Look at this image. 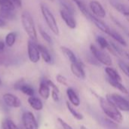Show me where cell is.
I'll use <instances>...</instances> for the list:
<instances>
[{"mask_svg": "<svg viewBox=\"0 0 129 129\" xmlns=\"http://www.w3.org/2000/svg\"><path fill=\"white\" fill-rule=\"evenodd\" d=\"M99 102L101 107L105 115L108 116L111 120L116 123H122L123 122V116L120 112V110L110 100L107 98L99 97Z\"/></svg>", "mask_w": 129, "mask_h": 129, "instance_id": "cell-1", "label": "cell"}, {"mask_svg": "<svg viewBox=\"0 0 129 129\" xmlns=\"http://www.w3.org/2000/svg\"><path fill=\"white\" fill-rule=\"evenodd\" d=\"M21 23L22 26L26 33L27 36L33 41L37 40V33L36 30L35 23L33 17L28 11H23L21 14Z\"/></svg>", "mask_w": 129, "mask_h": 129, "instance_id": "cell-2", "label": "cell"}, {"mask_svg": "<svg viewBox=\"0 0 129 129\" xmlns=\"http://www.w3.org/2000/svg\"><path fill=\"white\" fill-rule=\"evenodd\" d=\"M40 8H41V12L42 14V16L47 25L48 26L49 29L55 35L58 36L60 33V30H59V27H58V25H57V23L54 16L53 15L51 11L48 9V8H47L45 5L42 4Z\"/></svg>", "mask_w": 129, "mask_h": 129, "instance_id": "cell-3", "label": "cell"}, {"mask_svg": "<svg viewBox=\"0 0 129 129\" xmlns=\"http://www.w3.org/2000/svg\"><path fill=\"white\" fill-rule=\"evenodd\" d=\"M90 50L93 57L99 62L105 66L112 65V59L110 56L103 49L97 47L94 44L90 45Z\"/></svg>", "mask_w": 129, "mask_h": 129, "instance_id": "cell-4", "label": "cell"}, {"mask_svg": "<svg viewBox=\"0 0 129 129\" xmlns=\"http://www.w3.org/2000/svg\"><path fill=\"white\" fill-rule=\"evenodd\" d=\"M106 98L112 102L120 111L129 112V101L125 97L117 94H107Z\"/></svg>", "mask_w": 129, "mask_h": 129, "instance_id": "cell-5", "label": "cell"}, {"mask_svg": "<svg viewBox=\"0 0 129 129\" xmlns=\"http://www.w3.org/2000/svg\"><path fill=\"white\" fill-rule=\"evenodd\" d=\"M27 53L28 57L30 62L33 63H36L40 59V52L38 48V45H36L34 41L32 40H29L27 43Z\"/></svg>", "mask_w": 129, "mask_h": 129, "instance_id": "cell-6", "label": "cell"}, {"mask_svg": "<svg viewBox=\"0 0 129 129\" xmlns=\"http://www.w3.org/2000/svg\"><path fill=\"white\" fill-rule=\"evenodd\" d=\"M60 14L61 18L63 19V21L65 22V24L69 28L72 30L76 29L77 23L74 17V13L62 8L60 11Z\"/></svg>", "mask_w": 129, "mask_h": 129, "instance_id": "cell-7", "label": "cell"}, {"mask_svg": "<svg viewBox=\"0 0 129 129\" xmlns=\"http://www.w3.org/2000/svg\"><path fill=\"white\" fill-rule=\"evenodd\" d=\"M22 119L25 129H39L38 123L33 113L25 112L23 114Z\"/></svg>", "mask_w": 129, "mask_h": 129, "instance_id": "cell-8", "label": "cell"}, {"mask_svg": "<svg viewBox=\"0 0 129 129\" xmlns=\"http://www.w3.org/2000/svg\"><path fill=\"white\" fill-rule=\"evenodd\" d=\"M89 8L91 12L96 17L99 18H104L106 17V11L103 5L97 0L91 1L89 3Z\"/></svg>", "mask_w": 129, "mask_h": 129, "instance_id": "cell-9", "label": "cell"}, {"mask_svg": "<svg viewBox=\"0 0 129 129\" xmlns=\"http://www.w3.org/2000/svg\"><path fill=\"white\" fill-rule=\"evenodd\" d=\"M85 65L82 61H78L76 62L71 63L70 65V69L72 73L79 79H85L86 77V74L85 71Z\"/></svg>", "mask_w": 129, "mask_h": 129, "instance_id": "cell-10", "label": "cell"}, {"mask_svg": "<svg viewBox=\"0 0 129 129\" xmlns=\"http://www.w3.org/2000/svg\"><path fill=\"white\" fill-rule=\"evenodd\" d=\"M3 100L5 102V103L9 106V107H12V108H19L21 106V101L20 100L16 97L15 95L12 94H5L3 95Z\"/></svg>", "mask_w": 129, "mask_h": 129, "instance_id": "cell-11", "label": "cell"}, {"mask_svg": "<svg viewBox=\"0 0 129 129\" xmlns=\"http://www.w3.org/2000/svg\"><path fill=\"white\" fill-rule=\"evenodd\" d=\"M89 21H91L100 30H101L102 32H104V33H106L107 35L109 34V33H110V31L111 29L109 27V26L106 23H104L101 20V18H99V17L94 16V14H92V16L91 17V18H90Z\"/></svg>", "mask_w": 129, "mask_h": 129, "instance_id": "cell-12", "label": "cell"}, {"mask_svg": "<svg viewBox=\"0 0 129 129\" xmlns=\"http://www.w3.org/2000/svg\"><path fill=\"white\" fill-rule=\"evenodd\" d=\"M67 97L70 100V103L73 106H79L80 105V99L73 88H71V87L67 88Z\"/></svg>", "mask_w": 129, "mask_h": 129, "instance_id": "cell-13", "label": "cell"}, {"mask_svg": "<svg viewBox=\"0 0 129 129\" xmlns=\"http://www.w3.org/2000/svg\"><path fill=\"white\" fill-rule=\"evenodd\" d=\"M39 94L45 100L48 99L50 96V87L48 86L45 79L42 80L40 82L39 87Z\"/></svg>", "mask_w": 129, "mask_h": 129, "instance_id": "cell-14", "label": "cell"}, {"mask_svg": "<svg viewBox=\"0 0 129 129\" xmlns=\"http://www.w3.org/2000/svg\"><path fill=\"white\" fill-rule=\"evenodd\" d=\"M71 1H73V2L76 4V5L78 7L79 10L82 12V14L88 20H90V18H91V17L92 16L93 14H92L91 12L89 11V10L87 8L86 5H85V3H84L83 2H82L81 0H71Z\"/></svg>", "mask_w": 129, "mask_h": 129, "instance_id": "cell-15", "label": "cell"}, {"mask_svg": "<svg viewBox=\"0 0 129 129\" xmlns=\"http://www.w3.org/2000/svg\"><path fill=\"white\" fill-rule=\"evenodd\" d=\"M28 103L29 104V106L33 109H35L36 111L42 110V108H43V103H42V100L39 98L35 97L33 96L29 97V98H28Z\"/></svg>", "mask_w": 129, "mask_h": 129, "instance_id": "cell-16", "label": "cell"}, {"mask_svg": "<svg viewBox=\"0 0 129 129\" xmlns=\"http://www.w3.org/2000/svg\"><path fill=\"white\" fill-rule=\"evenodd\" d=\"M107 81H108V83L112 87H113L114 88L117 89L120 92H122V93H123L125 94H129L128 89L122 84V81H116V80H113V79H111V78H107Z\"/></svg>", "mask_w": 129, "mask_h": 129, "instance_id": "cell-17", "label": "cell"}, {"mask_svg": "<svg viewBox=\"0 0 129 129\" xmlns=\"http://www.w3.org/2000/svg\"><path fill=\"white\" fill-rule=\"evenodd\" d=\"M60 49H61V52L64 55V56L71 62V63H73V62H76L78 61V59L76 58L75 53L69 48L66 47V46H60Z\"/></svg>", "mask_w": 129, "mask_h": 129, "instance_id": "cell-18", "label": "cell"}, {"mask_svg": "<svg viewBox=\"0 0 129 129\" xmlns=\"http://www.w3.org/2000/svg\"><path fill=\"white\" fill-rule=\"evenodd\" d=\"M108 36H110V37H112L115 41H116L118 43H119L120 45L123 46H127V42L125 40V38L118 32L113 30H110Z\"/></svg>", "mask_w": 129, "mask_h": 129, "instance_id": "cell-19", "label": "cell"}, {"mask_svg": "<svg viewBox=\"0 0 129 129\" xmlns=\"http://www.w3.org/2000/svg\"><path fill=\"white\" fill-rule=\"evenodd\" d=\"M38 48H39V52H40V56H42V58L45 61V62L51 63L52 58H51V56L50 52L46 49V47H45L42 45H38Z\"/></svg>", "mask_w": 129, "mask_h": 129, "instance_id": "cell-20", "label": "cell"}, {"mask_svg": "<svg viewBox=\"0 0 129 129\" xmlns=\"http://www.w3.org/2000/svg\"><path fill=\"white\" fill-rule=\"evenodd\" d=\"M105 72L107 75V77L109 78L116 80V81H122V77L118 73V71L116 69H114L113 68H111L110 66H107V68H105Z\"/></svg>", "mask_w": 129, "mask_h": 129, "instance_id": "cell-21", "label": "cell"}, {"mask_svg": "<svg viewBox=\"0 0 129 129\" xmlns=\"http://www.w3.org/2000/svg\"><path fill=\"white\" fill-rule=\"evenodd\" d=\"M14 8V5L10 0H0V10L13 11Z\"/></svg>", "mask_w": 129, "mask_h": 129, "instance_id": "cell-22", "label": "cell"}, {"mask_svg": "<svg viewBox=\"0 0 129 129\" xmlns=\"http://www.w3.org/2000/svg\"><path fill=\"white\" fill-rule=\"evenodd\" d=\"M17 33L15 32H10L5 36V45L8 47L13 46L16 41Z\"/></svg>", "mask_w": 129, "mask_h": 129, "instance_id": "cell-23", "label": "cell"}, {"mask_svg": "<svg viewBox=\"0 0 129 129\" xmlns=\"http://www.w3.org/2000/svg\"><path fill=\"white\" fill-rule=\"evenodd\" d=\"M19 90H20L22 93H23L24 94H26V95H27L29 97H32L35 94V91H34L33 88L31 86H29L28 84H26L24 83L20 87Z\"/></svg>", "mask_w": 129, "mask_h": 129, "instance_id": "cell-24", "label": "cell"}, {"mask_svg": "<svg viewBox=\"0 0 129 129\" xmlns=\"http://www.w3.org/2000/svg\"><path fill=\"white\" fill-rule=\"evenodd\" d=\"M66 105H67V109H68V110L70 111V113L72 114V116L76 119H77V120H82L83 119V116L81 114V113H79L73 106H72V105H71V103H69L68 101L66 103Z\"/></svg>", "mask_w": 129, "mask_h": 129, "instance_id": "cell-25", "label": "cell"}, {"mask_svg": "<svg viewBox=\"0 0 129 129\" xmlns=\"http://www.w3.org/2000/svg\"><path fill=\"white\" fill-rule=\"evenodd\" d=\"M2 129H18L17 126L14 124L13 121L9 119H5L2 122Z\"/></svg>", "mask_w": 129, "mask_h": 129, "instance_id": "cell-26", "label": "cell"}, {"mask_svg": "<svg viewBox=\"0 0 129 129\" xmlns=\"http://www.w3.org/2000/svg\"><path fill=\"white\" fill-rule=\"evenodd\" d=\"M97 40V43H98L100 48L103 49H107L110 46V42H108L104 36H98L96 39Z\"/></svg>", "mask_w": 129, "mask_h": 129, "instance_id": "cell-27", "label": "cell"}, {"mask_svg": "<svg viewBox=\"0 0 129 129\" xmlns=\"http://www.w3.org/2000/svg\"><path fill=\"white\" fill-rule=\"evenodd\" d=\"M112 5L114 7V8L116 10H117L119 12H120L121 14H123L124 12L129 11V8H128L126 5L122 4V3H119V2H113V3H112Z\"/></svg>", "mask_w": 129, "mask_h": 129, "instance_id": "cell-28", "label": "cell"}, {"mask_svg": "<svg viewBox=\"0 0 129 129\" xmlns=\"http://www.w3.org/2000/svg\"><path fill=\"white\" fill-rule=\"evenodd\" d=\"M39 32H40V34H41L42 37L43 38V40H44L45 42H47V43H48V44H50V45H51V44L53 43L52 38L51 37V36H50L45 30H44L42 28L39 27Z\"/></svg>", "mask_w": 129, "mask_h": 129, "instance_id": "cell-29", "label": "cell"}, {"mask_svg": "<svg viewBox=\"0 0 129 129\" xmlns=\"http://www.w3.org/2000/svg\"><path fill=\"white\" fill-rule=\"evenodd\" d=\"M0 17L4 18V19H8V20H11L14 17V14L13 11H2L0 10Z\"/></svg>", "mask_w": 129, "mask_h": 129, "instance_id": "cell-30", "label": "cell"}, {"mask_svg": "<svg viewBox=\"0 0 129 129\" xmlns=\"http://www.w3.org/2000/svg\"><path fill=\"white\" fill-rule=\"evenodd\" d=\"M119 68L122 70V71L126 75V76H128L129 78V66L126 64V63H125V62H122V61H120L119 62Z\"/></svg>", "mask_w": 129, "mask_h": 129, "instance_id": "cell-31", "label": "cell"}, {"mask_svg": "<svg viewBox=\"0 0 129 129\" xmlns=\"http://www.w3.org/2000/svg\"><path fill=\"white\" fill-rule=\"evenodd\" d=\"M56 80H57V81L59 84H62V85H63V86H66V87L68 86L67 80V78H66L63 75H60V74L57 75V76H56Z\"/></svg>", "mask_w": 129, "mask_h": 129, "instance_id": "cell-32", "label": "cell"}, {"mask_svg": "<svg viewBox=\"0 0 129 129\" xmlns=\"http://www.w3.org/2000/svg\"><path fill=\"white\" fill-rule=\"evenodd\" d=\"M57 121H58V122L60 124V125L62 126V128L63 129H73L70 125H68L65 121H63L62 119L58 118V119H57Z\"/></svg>", "mask_w": 129, "mask_h": 129, "instance_id": "cell-33", "label": "cell"}, {"mask_svg": "<svg viewBox=\"0 0 129 129\" xmlns=\"http://www.w3.org/2000/svg\"><path fill=\"white\" fill-rule=\"evenodd\" d=\"M51 97L54 102H58L60 98H59V92L55 91L54 90H51Z\"/></svg>", "mask_w": 129, "mask_h": 129, "instance_id": "cell-34", "label": "cell"}, {"mask_svg": "<svg viewBox=\"0 0 129 129\" xmlns=\"http://www.w3.org/2000/svg\"><path fill=\"white\" fill-rule=\"evenodd\" d=\"M46 81H47V83H48V86L50 87V88H51L52 90H55V91H57V92H59L60 93V90H59V88L51 81V80H46Z\"/></svg>", "mask_w": 129, "mask_h": 129, "instance_id": "cell-35", "label": "cell"}, {"mask_svg": "<svg viewBox=\"0 0 129 129\" xmlns=\"http://www.w3.org/2000/svg\"><path fill=\"white\" fill-rule=\"evenodd\" d=\"M14 5L15 7H17V8H21L22 6V2L21 0H10Z\"/></svg>", "mask_w": 129, "mask_h": 129, "instance_id": "cell-36", "label": "cell"}, {"mask_svg": "<svg viewBox=\"0 0 129 129\" xmlns=\"http://www.w3.org/2000/svg\"><path fill=\"white\" fill-rule=\"evenodd\" d=\"M5 46V43L4 42H2V40H0V54L4 52Z\"/></svg>", "mask_w": 129, "mask_h": 129, "instance_id": "cell-37", "label": "cell"}, {"mask_svg": "<svg viewBox=\"0 0 129 129\" xmlns=\"http://www.w3.org/2000/svg\"><path fill=\"white\" fill-rule=\"evenodd\" d=\"M5 25H6L5 21L3 20V18H2V17H0V27H4Z\"/></svg>", "mask_w": 129, "mask_h": 129, "instance_id": "cell-38", "label": "cell"}, {"mask_svg": "<svg viewBox=\"0 0 129 129\" xmlns=\"http://www.w3.org/2000/svg\"><path fill=\"white\" fill-rule=\"evenodd\" d=\"M122 14L124 15V17H125V19H126V20H127V21L129 22V11L124 12Z\"/></svg>", "mask_w": 129, "mask_h": 129, "instance_id": "cell-39", "label": "cell"}, {"mask_svg": "<svg viewBox=\"0 0 129 129\" xmlns=\"http://www.w3.org/2000/svg\"><path fill=\"white\" fill-rule=\"evenodd\" d=\"M80 129H88L85 126H84V125H82L81 127H80Z\"/></svg>", "mask_w": 129, "mask_h": 129, "instance_id": "cell-40", "label": "cell"}, {"mask_svg": "<svg viewBox=\"0 0 129 129\" xmlns=\"http://www.w3.org/2000/svg\"><path fill=\"white\" fill-rule=\"evenodd\" d=\"M126 56H127V58L129 60V53H126Z\"/></svg>", "mask_w": 129, "mask_h": 129, "instance_id": "cell-41", "label": "cell"}, {"mask_svg": "<svg viewBox=\"0 0 129 129\" xmlns=\"http://www.w3.org/2000/svg\"><path fill=\"white\" fill-rule=\"evenodd\" d=\"M2 81H1V79H0V86L2 85Z\"/></svg>", "mask_w": 129, "mask_h": 129, "instance_id": "cell-42", "label": "cell"}, {"mask_svg": "<svg viewBox=\"0 0 129 129\" xmlns=\"http://www.w3.org/2000/svg\"><path fill=\"white\" fill-rule=\"evenodd\" d=\"M48 1H50V2H54V0H48Z\"/></svg>", "mask_w": 129, "mask_h": 129, "instance_id": "cell-43", "label": "cell"}, {"mask_svg": "<svg viewBox=\"0 0 129 129\" xmlns=\"http://www.w3.org/2000/svg\"><path fill=\"white\" fill-rule=\"evenodd\" d=\"M128 2H129V0H128Z\"/></svg>", "mask_w": 129, "mask_h": 129, "instance_id": "cell-44", "label": "cell"}, {"mask_svg": "<svg viewBox=\"0 0 129 129\" xmlns=\"http://www.w3.org/2000/svg\"></svg>", "mask_w": 129, "mask_h": 129, "instance_id": "cell-45", "label": "cell"}]
</instances>
